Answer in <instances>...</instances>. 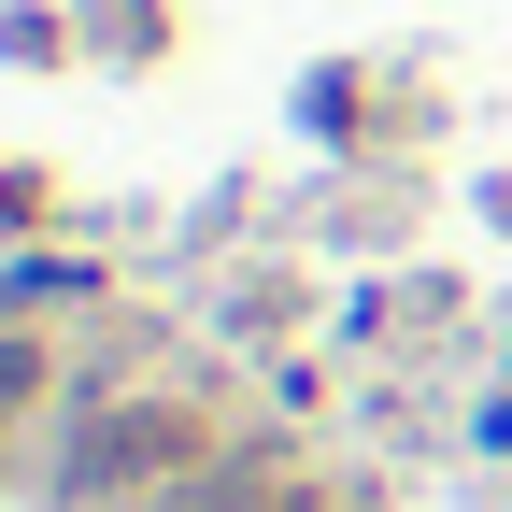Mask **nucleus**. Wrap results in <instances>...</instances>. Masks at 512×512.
Listing matches in <instances>:
<instances>
[{
	"mask_svg": "<svg viewBox=\"0 0 512 512\" xmlns=\"http://www.w3.org/2000/svg\"><path fill=\"white\" fill-rule=\"evenodd\" d=\"M0 399H29V342H0Z\"/></svg>",
	"mask_w": 512,
	"mask_h": 512,
	"instance_id": "nucleus-2",
	"label": "nucleus"
},
{
	"mask_svg": "<svg viewBox=\"0 0 512 512\" xmlns=\"http://www.w3.org/2000/svg\"><path fill=\"white\" fill-rule=\"evenodd\" d=\"M171 456H185V413H100L57 484H72V498H114V484H143V470H171Z\"/></svg>",
	"mask_w": 512,
	"mask_h": 512,
	"instance_id": "nucleus-1",
	"label": "nucleus"
}]
</instances>
